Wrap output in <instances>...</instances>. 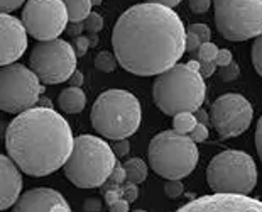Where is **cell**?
I'll use <instances>...</instances> for the list:
<instances>
[{
	"mask_svg": "<svg viewBox=\"0 0 262 212\" xmlns=\"http://www.w3.org/2000/svg\"><path fill=\"white\" fill-rule=\"evenodd\" d=\"M186 34L174 10L144 2L117 19L112 46L124 70L139 76H152L178 65L186 51Z\"/></svg>",
	"mask_w": 262,
	"mask_h": 212,
	"instance_id": "1",
	"label": "cell"
},
{
	"mask_svg": "<svg viewBox=\"0 0 262 212\" xmlns=\"http://www.w3.org/2000/svg\"><path fill=\"white\" fill-rule=\"evenodd\" d=\"M5 148L20 171L46 177L66 165L75 139L68 121L61 114L51 107H34L9 124Z\"/></svg>",
	"mask_w": 262,
	"mask_h": 212,
	"instance_id": "2",
	"label": "cell"
},
{
	"mask_svg": "<svg viewBox=\"0 0 262 212\" xmlns=\"http://www.w3.org/2000/svg\"><path fill=\"white\" fill-rule=\"evenodd\" d=\"M205 80L200 71L185 65H176L158 75L152 85L156 105L168 115L196 112L205 100Z\"/></svg>",
	"mask_w": 262,
	"mask_h": 212,
	"instance_id": "3",
	"label": "cell"
},
{
	"mask_svg": "<svg viewBox=\"0 0 262 212\" xmlns=\"http://www.w3.org/2000/svg\"><path fill=\"white\" fill-rule=\"evenodd\" d=\"M117 166L115 153L102 138L81 134L75 139V148L66 161V178L80 188L102 187Z\"/></svg>",
	"mask_w": 262,
	"mask_h": 212,
	"instance_id": "4",
	"label": "cell"
},
{
	"mask_svg": "<svg viewBox=\"0 0 262 212\" xmlns=\"http://www.w3.org/2000/svg\"><path fill=\"white\" fill-rule=\"evenodd\" d=\"M142 119L141 104L127 90L110 88L100 93L92 107V124L103 138L127 139L139 129Z\"/></svg>",
	"mask_w": 262,
	"mask_h": 212,
	"instance_id": "5",
	"label": "cell"
},
{
	"mask_svg": "<svg viewBox=\"0 0 262 212\" xmlns=\"http://www.w3.org/2000/svg\"><path fill=\"white\" fill-rule=\"evenodd\" d=\"M149 165L166 180H181L194 170L198 163L196 143L174 129L154 136L147 149Z\"/></svg>",
	"mask_w": 262,
	"mask_h": 212,
	"instance_id": "6",
	"label": "cell"
},
{
	"mask_svg": "<svg viewBox=\"0 0 262 212\" xmlns=\"http://www.w3.org/2000/svg\"><path fill=\"white\" fill-rule=\"evenodd\" d=\"M206 182L215 194L249 195L257 183V166L250 155L227 149L210 161Z\"/></svg>",
	"mask_w": 262,
	"mask_h": 212,
	"instance_id": "7",
	"label": "cell"
},
{
	"mask_svg": "<svg viewBox=\"0 0 262 212\" xmlns=\"http://www.w3.org/2000/svg\"><path fill=\"white\" fill-rule=\"evenodd\" d=\"M215 24L228 41L262 36V0H213Z\"/></svg>",
	"mask_w": 262,
	"mask_h": 212,
	"instance_id": "8",
	"label": "cell"
},
{
	"mask_svg": "<svg viewBox=\"0 0 262 212\" xmlns=\"http://www.w3.org/2000/svg\"><path fill=\"white\" fill-rule=\"evenodd\" d=\"M44 92L39 76L24 65L2 66L0 73V107L4 112L22 114L36 107Z\"/></svg>",
	"mask_w": 262,
	"mask_h": 212,
	"instance_id": "9",
	"label": "cell"
},
{
	"mask_svg": "<svg viewBox=\"0 0 262 212\" xmlns=\"http://www.w3.org/2000/svg\"><path fill=\"white\" fill-rule=\"evenodd\" d=\"M76 58L73 44L63 39H53L39 43L32 49L29 65L42 83L56 85L70 80L76 71Z\"/></svg>",
	"mask_w": 262,
	"mask_h": 212,
	"instance_id": "10",
	"label": "cell"
},
{
	"mask_svg": "<svg viewBox=\"0 0 262 212\" xmlns=\"http://www.w3.org/2000/svg\"><path fill=\"white\" fill-rule=\"evenodd\" d=\"M68 9L63 0H27L22 9V24L29 36L39 41H53L70 24Z\"/></svg>",
	"mask_w": 262,
	"mask_h": 212,
	"instance_id": "11",
	"label": "cell"
},
{
	"mask_svg": "<svg viewBox=\"0 0 262 212\" xmlns=\"http://www.w3.org/2000/svg\"><path fill=\"white\" fill-rule=\"evenodd\" d=\"M210 117L220 138H235L249 129L254 117V109L244 95L225 93L211 104Z\"/></svg>",
	"mask_w": 262,
	"mask_h": 212,
	"instance_id": "12",
	"label": "cell"
},
{
	"mask_svg": "<svg viewBox=\"0 0 262 212\" xmlns=\"http://www.w3.org/2000/svg\"><path fill=\"white\" fill-rule=\"evenodd\" d=\"M176 212H262V200L249 195H203L185 204Z\"/></svg>",
	"mask_w": 262,
	"mask_h": 212,
	"instance_id": "13",
	"label": "cell"
},
{
	"mask_svg": "<svg viewBox=\"0 0 262 212\" xmlns=\"http://www.w3.org/2000/svg\"><path fill=\"white\" fill-rule=\"evenodd\" d=\"M0 37H2V46H0V63L2 66L14 65L24 51L27 49V29L19 19L14 15L2 14L0 17Z\"/></svg>",
	"mask_w": 262,
	"mask_h": 212,
	"instance_id": "14",
	"label": "cell"
},
{
	"mask_svg": "<svg viewBox=\"0 0 262 212\" xmlns=\"http://www.w3.org/2000/svg\"><path fill=\"white\" fill-rule=\"evenodd\" d=\"M12 212H71V209L58 190L32 188L17 200Z\"/></svg>",
	"mask_w": 262,
	"mask_h": 212,
	"instance_id": "15",
	"label": "cell"
},
{
	"mask_svg": "<svg viewBox=\"0 0 262 212\" xmlns=\"http://www.w3.org/2000/svg\"><path fill=\"white\" fill-rule=\"evenodd\" d=\"M22 177L20 168L14 163L12 158L5 155L0 156V209L5 210L10 205H15L20 199Z\"/></svg>",
	"mask_w": 262,
	"mask_h": 212,
	"instance_id": "16",
	"label": "cell"
},
{
	"mask_svg": "<svg viewBox=\"0 0 262 212\" xmlns=\"http://www.w3.org/2000/svg\"><path fill=\"white\" fill-rule=\"evenodd\" d=\"M58 102L61 110H64L66 114H78L85 109L86 95L80 87H70L59 93Z\"/></svg>",
	"mask_w": 262,
	"mask_h": 212,
	"instance_id": "17",
	"label": "cell"
},
{
	"mask_svg": "<svg viewBox=\"0 0 262 212\" xmlns=\"http://www.w3.org/2000/svg\"><path fill=\"white\" fill-rule=\"evenodd\" d=\"M63 2L68 9L70 22H85V19L92 14V0H63Z\"/></svg>",
	"mask_w": 262,
	"mask_h": 212,
	"instance_id": "18",
	"label": "cell"
},
{
	"mask_svg": "<svg viewBox=\"0 0 262 212\" xmlns=\"http://www.w3.org/2000/svg\"><path fill=\"white\" fill-rule=\"evenodd\" d=\"M124 170L127 174V182L130 183H142L147 178V165L141 158H132L124 163Z\"/></svg>",
	"mask_w": 262,
	"mask_h": 212,
	"instance_id": "19",
	"label": "cell"
},
{
	"mask_svg": "<svg viewBox=\"0 0 262 212\" xmlns=\"http://www.w3.org/2000/svg\"><path fill=\"white\" fill-rule=\"evenodd\" d=\"M198 121L194 112H181L174 115V121H172V129L180 134H191V131L196 127Z\"/></svg>",
	"mask_w": 262,
	"mask_h": 212,
	"instance_id": "20",
	"label": "cell"
},
{
	"mask_svg": "<svg viewBox=\"0 0 262 212\" xmlns=\"http://www.w3.org/2000/svg\"><path fill=\"white\" fill-rule=\"evenodd\" d=\"M117 63H119L117 58L114 56L112 53H108V51L98 53L97 58H95V68L100 70V71H103V73H112V71L115 70Z\"/></svg>",
	"mask_w": 262,
	"mask_h": 212,
	"instance_id": "21",
	"label": "cell"
},
{
	"mask_svg": "<svg viewBox=\"0 0 262 212\" xmlns=\"http://www.w3.org/2000/svg\"><path fill=\"white\" fill-rule=\"evenodd\" d=\"M219 51H220V49L216 48V44H213V43H203L202 48H200L198 53H196L198 61H215Z\"/></svg>",
	"mask_w": 262,
	"mask_h": 212,
	"instance_id": "22",
	"label": "cell"
},
{
	"mask_svg": "<svg viewBox=\"0 0 262 212\" xmlns=\"http://www.w3.org/2000/svg\"><path fill=\"white\" fill-rule=\"evenodd\" d=\"M252 63L255 71L262 76V36H259L252 44Z\"/></svg>",
	"mask_w": 262,
	"mask_h": 212,
	"instance_id": "23",
	"label": "cell"
},
{
	"mask_svg": "<svg viewBox=\"0 0 262 212\" xmlns=\"http://www.w3.org/2000/svg\"><path fill=\"white\" fill-rule=\"evenodd\" d=\"M102 27H103V19H102V15L97 12H92L85 19V29L90 32V34H97L98 31H102Z\"/></svg>",
	"mask_w": 262,
	"mask_h": 212,
	"instance_id": "24",
	"label": "cell"
},
{
	"mask_svg": "<svg viewBox=\"0 0 262 212\" xmlns=\"http://www.w3.org/2000/svg\"><path fill=\"white\" fill-rule=\"evenodd\" d=\"M238 75H241V68H238V65H237V63H230L228 66H224V68H220V70H219L220 80H224V82L237 80Z\"/></svg>",
	"mask_w": 262,
	"mask_h": 212,
	"instance_id": "25",
	"label": "cell"
},
{
	"mask_svg": "<svg viewBox=\"0 0 262 212\" xmlns=\"http://www.w3.org/2000/svg\"><path fill=\"white\" fill-rule=\"evenodd\" d=\"M186 31L191 32V34H194V36H198L200 39H202V43H210L211 32H210L208 26H205V24H189Z\"/></svg>",
	"mask_w": 262,
	"mask_h": 212,
	"instance_id": "26",
	"label": "cell"
},
{
	"mask_svg": "<svg viewBox=\"0 0 262 212\" xmlns=\"http://www.w3.org/2000/svg\"><path fill=\"white\" fill-rule=\"evenodd\" d=\"M185 192V187H183L181 180H168L164 183V194L171 199H176Z\"/></svg>",
	"mask_w": 262,
	"mask_h": 212,
	"instance_id": "27",
	"label": "cell"
},
{
	"mask_svg": "<svg viewBox=\"0 0 262 212\" xmlns=\"http://www.w3.org/2000/svg\"><path fill=\"white\" fill-rule=\"evenodd\" d=\"M211 0H188V5L194 14H205L210 9Z\"/></svg>",
	"mask_w": 262,
	"mask_h": 212,
	"instance_id": "28",
	"label": "cell"
},
{
	"mask_svg": "<svg viewBox=\"0 0 262 212\" xmlns=\"http://www.w3.org/2000/svg\"><path fill=\"white\" fill-rule=\"evenodd\" d=\"M73 48H75V51H76L78 56H83V54L88 51V48H90V41H88V36H78V37H75Z\"/></svg>",
	"mask_w": 262,
	"mask_h": 212,
	"instance_id": "29",
	"label": "cell"
},
{
	"mask_svg": "<svg viewBox=\"0 0 262 212\" xmlns=\"http://www.w3.org/2000/svg\"><path fill=\"white\" fill-rule=\"evenodd\" d=\"M202 39H200L198 36L191 34V32H188L186 34V51L191 53V54H196L198 49L202 48Z\"/></svg>",
	"mask_w": 262,
	"mask_h": 212,
	"instance_id": "30",
	"label": "cell"
},
{
	"mask_svg": "<svg viewBox=\"0 0 262 212\" xmlns=\"http://www.w3.org/2000/svg\"><path fill=\"white\" fill-rule=\"evenodd\" d=\"M189 138L193 139L194 143H202V141H205L206 138H208V127H206L205 124H196V127L191 131V134H189Z\"/></svg>",
	"mask_w": 262,
	"mask_h": 212,
	"instance_id": "31",
	"label": "cell"
},
{
	"mask_svg": "<svg viewBox=\"0 0 262 212\" xmlns=\"http://www.w3.org/2000/svg\"><path fill=\"white\" fill-rule=\"evenodd\" d=\"M114 153L115 156H119V158H122V156L129 155L130 151V143L127 141V139H117V141L114 143Z\"/></svg>",
	"mask_w": 262,
	"mask_h": 212,
	"instance_id": "32",
	"label": "cell"
},
{
	"mask_svg": "<svg viewBox=\"0 0 262 212\" xmlns=\"http://www.w3.org/2000/svg\"><path fill=\"white\" fill-rule=\"evenodd\" d=\"M108 180L110 182H114L115 185H120V183H124L127 180V174H125V170H124V165H117L114 171H112V175L108 177Z\"/></svg>",
	"mask_w": 262,
	"mask_h": 212,
	"instance_id": "33",
	"label": "cell"
},
{
	"mask_svg": "<svg viewBox=\"0 0 262 212\" xmlns=\"http://www.w3.org/2000/svg\"><path fill=\"white\" fill-rule=\"evenodd\" d=\"M230 63H232V53L228 51V49H220L215 58V65L219 66V68H224V66H228Z\"/></svg>",
	"mask_w": 262,
	"mask_h": 212,
	"instance_id": "34",
	"label": "cell"
},
{
	"mask_svg": "<svg viewBox=\"0 0 262 212\" xmlns=\"http://www.w3.org/2000/svg\"><path fill=\"white\" fill-rule=\"evenodd\" d=\"M219 66L215 65V61H200V73L203 78H210L215 73Z\"/></svg>",
	"mask_w": 262,
	"mask_h": 212,
	"instance_id": "35",
	"label": "cell"
},
{
	"mask_svg": "<svg viewBox=\"0 0 262 212\" xmlns=\"http://www.w3.org/2000/svg\"><path fill=\"white\" fill-rule=\"evenodd\" d=\"M26 0H0V9H2V14H9L12 10L19 9Z\"/></svg>",
	"mask_w": 262,
	"mask_h": 212,
	"instance_id": "36",
	"label": "cell"
},
{
	"mask_svg": "<svg viewBox=\"0 0 262 212\" xmlns=\"http://www.w3.org/2000/svg\"><path fill=\"white\" fill-rule=\"evenodd\" d=\"M124 190V199L125 200H129V202H136L137 197H139V190H137V187H136V183H130V182H127V185L122 188Z\"/></svg>",
	"mask_w": 262,
	"mask_h": 212,
	"instance_id": "37",
	"label": "cell"
},
{
	"mask_svg": "<svg viewBox=\"0 0 262 212\" xmlns=\"http://www.w3.org/2000/svg\"><path fill=\"white\" fill-rule=\"evenodd\" d=\"M103 199H105V202H107V205L110 207V205L115 204L117 200L124 199V190H122V188H117V190L105 192V194H103Z\"/></svg>",
	"mask_w": 262,
	"mask_h": 212,
	"instance_id": "38",
	"label": "cell"
},
{
	"mask_svg": "<svg viewBox=\"0 0 262 212\" xmlns=\"http://www.w3.org/2000/svg\"><path fill=\"white\" fill-rule=\"evenodd\" d=\"M83 210L85 212H102V200L98 199H88L83 204Z\"/></svg>",
	"mask_w": 262,
	"mask_h": 212,
	"instance_id": "39",
	"label": "cell"
},
{
	"mask_svg": "<svg viewBox=\"0 0 262 212\" xmlns=\"http://www.w3.org/2000/svg\"><path fill=\"white\" fill-rule=\"evenodd\" d=\"M85 29V22H70L68 27H66V32L71 36V37H78Z\"/></svg>",
	"mask_w": 262,
	"mask_h": 212,
	"instance_id": "40",
	"label": "cell"
},
{
	"mask_svg": "<svg viewBox=\"0 0 262 212\" xmlns=\"http://www.w3.org/2000/svg\"><path fill=\"white\" fill-rule=\"evenodd\" d=\"M255 148H257L259 158L262 160V115L257 122V129H255Z\"/></svg>",
	"mask_w": 262,
	"mask_h": 212,
	"instance_id": "41",
	"label": "cell"
},
{
	"mask_svg": "<svg viewBox=\"0 0 262 212\" xmlns=\"http://www.w3.org/2000/svg\"><path fill=\"white\" fill-rule=\"evenodd\" d=\"M129 200H125V199H120V200H117L115 204L110 205V212H129Z\"/></svg>",
	"mask_w": 262,
	"mask_h": 212,
	"instance_id": "42",
	"label": "cell"
},
{
	"mask_svg": "<svg viewBox=\"0 0 262 212\" xmlns=\"http://www.w3.org/2000/svg\"><path fill=\"white\" fill-rule=\"evenodd\" d=\"M194 115H196V121L200 122V124H208V122L211 121V117L208 115V112L206 110H203V109H198L196 112H194Z\"/></svg>",
	"mask_w": 262,
	"mask_h": 212,
	"instance_id": "43",
	"label": "cell"
},
{
	"mask_svg": "<svg viewBox=\"0 0 262 212\" xmlns=\"http://www.w3.org/2000/svg\"><path fill=\"white\" fill-rule=\"evenodd\" d=\"M146 2H149V4H158V5H164V7L172 9V7H176V5L181 2V0H146Z\"/></svg>",
	"mask_w": 262,
	"mask_h": 212,
	"instance_id": "44",
	"label": "cell"
},
{
	"mask_svg": "<svg viewBox=\"0 0 262 212\" xmlns=\"http://www.w3.org/2000/svg\"><path fill=\"white\" fill-rule=\"evenodd\" d=\"M70 83H71V87H81L83 85V73H81V71L76 70L75 73L71 75Z\"/></svg>",
	"mask_w": 262,
	"mask_h": 212,
	"instance_id": "45",
	"label": "cell"
},
{
	"mask_svg": "<svg viewBox=\"0 0 262 212\" xmlns=\"http://www.w3.org/2000/svg\"><path fill=\"white\" fill-rule=\"evenodd\" d=\"M186 65H188L191 70H194V71H200V61H198V60H191V61H188Z\"/></svg>",
	"mask_w": 262,
	"mask_h": 212,
	"instance_id": "46",
	"label": "cell"
},
{
	"mask_svg": "<svg viewBox=\"0 0 262 212\" xmlns=\"http://www.w3.org/2000/svg\"><path fill=\"white\" fill-rule=\"evenodd\" d=\"M88 41H90V46H97V44H98V36L97 34H90V36H88Z\"/></svg>",
	"mask_w": 262,
	"mask_h": 212,
	"instance_id": "47",
	"label": "cell"
},
{
	"mask_svg": "<svg viewBox=\"0 0 262 212\" xmlns=\"http://www.w3.org/2000/svg\"><path fill=\"white\" fill-rule=\"evenodd\" d=\"M92 2H93V5H100L102 4V0H92Z\"/></svg>",
	"mask_w": 262,
	"mask_h": 212,
	"instance_id": "48",
	"label": "cell"
},
{
	"mask_svg": "<svg viewBox=\"0 0 262 212\" xmlns=\"http://www.w3.org/2000/svg\"><path fill=\"white\" fill-rule=\"evenodd\" d=\"M132 212H146V210H142V209H137V210H132Z\"/></svg>",
	"mask_w": 262,
	"mask_h": 212,
	"instance_id": "49",
	"label": "cell"
}]
</instances>
